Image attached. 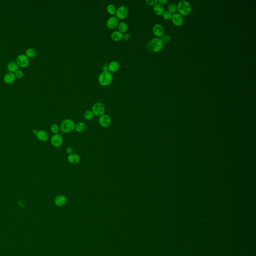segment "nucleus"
Wrapping results in <instances>:
<instances>
[{
	"label": "nucleus",
	"mask_w": 256,
	"mask_h": 256,
	"mask_svg": "<svg viewBox=\"0 0 256 256\" xmlns=\"http://www.w3.org/2000/svg\"><path fill=\"white\" fill-rule=\"evenodd\" d=\"M148 50L151 53H156L160 52L163 48V43L159 38L151 39L147 45Z\"/></svg>",
	"instance_id": "nucleus-1"
},
{
	"label": "nucleus",
	"mask_w": 256,
	"mask_h": 256,
	"mask_svg": "<svg viewBox=\"0 0 256 256\" xmlns=\"http://www.w3.org/2000/svg\"><path fill=\"white\" fill-rule=\"evenodd\" d=\"M113 77L111 73L108 72H102L98 77V82L103 87H107L112 82Z\"/></svg>",
	"instance_id": "nucleus-2"
},
{
	"label": "nucleus",
	"mask_w": 256,
	"mask_h": 256,
	"mask_svg": "<svg viewBox=\"0 0 256 256\" xmlns=\"http://www.w3.org/2000/svg\"><path fill=\"white\" fill-rule=\"evenodd\" d=\"M177 8L179 13L182 15H188L192 10V7L190 3L185 0L180 1L178 4Z\"/></svg>",
	"instance_id": "nucleus-3"
},
{
	"label": "nucleus",
	"mask_w": 256,
	"mask_h": 256,
	"mask_svg": "<svg viewBox=\"0 0 256 256\" xmlns=\"http://www.w3.org/2000/svg\"><path fill=\"white\" fill-rule=\"evenodd\" d=\"M75 126L76 125L73 120L68 119H65L61 123L60 129L63 133H70L74 131Z\"/></svg>",
	"instance_id": "nucleus-4"
},
{
	"label": "nucleus",
	"mask_w": 256,
	"mask_h": 256,
	"mask_svg": "<svg viewBox=\"0 0 256 256\" xmlns=\"http://www.w3.org/2000/svg\"><path fill=\"white\" fill-rule=\"evenodd\" d=\"M92 111L93 113L94 116H101L102 115L104 114L105 113V106L101 102L96 103L93 106Z\"/></svg>",
	"instance_id": "nucleus-5"
},
{
	"label": "nucleus",
	"mask_w": 256,
	"mask_h": 256,
	"mask_svg": "<svg viewBox=\"0 0 256 256\" xmlns=\"http://www.w3.org/2000/svg\"><path fill=\"white\" fill-rule=\"evenodd\" d=\"M19 67L22 68H26L29 65V59L25 54H20L17 56L16 61Z\"/></svg>",
	"instance_id": "nucleus-6"
},
{
	"label": "nucleus",
	"mask_w": 256,
	"mask_h": 256,
	"mask_svg": "<svg viewBox=\"0 0 256 256\" xmlns=\"http://www.w3.org/2000/svg\"><path fill=\"white\" fill-rule=\"evenodd\" d=\"M129 14V10L127 7L121 6L117 10L116 17L119 20H124L128 17Z\"/></svg>",
	"instance_id": "nucleus-7"
},
{
	"label": "nucleus",
	"mask_w": 256,
	"mask_h": 256,
	"mask_svg": "<svg viewBox=\"0 0 256 256\" xmlns=\"http://www.w3.org/2000/svg\"><path fill=\"white\" fill-rule=\"evenodd\" d=\"M112 122L111 118L109 115L103 114L100 117L99 119V123L102 128L109 127Z\"/></svg>",
	"instance_id": "nucleus-8"
},
{
	"label": "nucleus",
	"mask_w": 256,
	"mask_h": 256,
	"mask_svg": "<svg viewBox=\"0 0 256 256\" xmlns=\"http://www.w3.org/2000/svg\"><path fill=\"white\" fill-rule=\"evenodd\" d=\"M63 138L60 134H55L52 137L51 142L52 145L55 147H60L63 143Z\"/></svg>",
	"instance_id": "nucleus-9"
},
{
	"label": "nucleus",
	"mask_w": 256,
	"mask_h": 256,
	"mask_svg": "<svg viewBox=\"0 0 256 256\" xmlns=\"http://www.w3.org/2000/svg\"><path fill=\"white\" fill-rule=\"evenodd\" d=\"M119 24V19L117 17L112 16L108 19L106 25L109 29H114L118 27Z\"/></svg>",
	"instance_id": "nucleus-10"
},
{
	"label": "nucleus",
	"mask_w": 256,
	"mask_h": 256,
	"mask_svg": "<svg viewBox=\"0 0 256 256\" xmlns=\"http://www.w3.org/2000/svg\"><path fill=\"white\" fill-rule=\"evenodd\" d=\"M153 33L157 38L162 37L163 35H164V27L161 24H155L153 27Z\"/></svg>",
	"instance_id": "nucleus-11"
},
{
	"label": "nucleus",
	"mask_w": 256,
	"mask_h": 256,
	"mask_svg": "<svg viewBox=\"0 0 256 256\" xmlns=\"http://www.w3.org/2000/svg\"><path fill=\"white\" fill-rule=\"evenodd\" d=\"M171 19L173 24L177 26H181L184 21L182 15H181L180 13H175L172 15Z\"/></svg>",
	"instance_id": "nucleus-12"
},
{
	"label": "nucleus",
	"mask_w": 256,
	"mask_h": 256,
	"mask_svg": "<svg viewBox=\"0 0 256 256\" xmlns=\"http://www.w3.org/2000/svg\"><path fill=\"white\" fill-rule=\"evenodd\" d=\"M67 159L70 164L75 165V164H78L80 162V157L79 155H78L77 154L72 153L68 156Z\"/></svg>",
	"instance_id": "nucleus-13"
},
{
	"label": "nucleus",
	"mask_w": 256,
	"mask_h": 256,
	"mask_svg": "<svg viewBox=\"0 0 256 256\" xmlns=\"http://www.w3.org/2000/svg\"><path fill=\"white\" fill-rule=\"evenodd\" d=\"M66 197L63 195L57 196L54 201L56 205L58 207L63 206L66 203Z\"/></svg>",
	"instance_id": "nucleus-14"
},
{
	"label": "nucleus",
	"mask_w": 256,
	"mask_h": 256,
	"mask_svg": "<svg viewBox=\"0 0 256 256\" xmlns=\"http://www.w3.org/2000/svg\"><path fill=\"white\" fill-rule=\"evenodd\" d=\"M15 74L8 72L4 76V81L7 84H12L16 80Z\"/></svg>",
	"instance_id": "nucleus-15"
},
{
	"label": "nucleus",
	"mask_w": 256,
	"mask_h": 256,
	"mask_svg": "<svg viewBox=\"0 0 256 256\" xmlns=\"http://www.w3.org/2000/svg\"><path fill=\"white\" fill-rule=\"evenodd\" d=\"M19 67L16 62L11 61L8 64L7 68L9 72L15 74L19 70Z\"/></svg>",
	"instance_id": "nucleus-16"
},
{
	"label": "nucleus",
	"mask_w": 256,
	"mask_h": 256,
	"mask_svg": "<svg viewBox=\"0 0 256 256\" xmlns=\"http://www.w3.org/2000/svg\"><path fill=\"white\" fill-rule=\"evenodd\" d=\"M36 136L38 139L42 142H45L49 139V135L48 133L44 130H40L38 131L36 134Z\"/></svg>",
	"instance_id": "nucleus-17"
},
{
	"label": "nucleus",
	"mask_w": 256,
	"mask_h": 256,
	"mask_svg": "<svg viewBox=\"0 0 256 256\" xmlns=\"http://www.w3.org/2000/svg\"><path fill=\"white\" fill-rule=\"evenodd\" d=\"M123 34L121 33L119 31H115L111 34V38L113 41L114 42H120L123 39Z\"/></svg>",
	"instance_id": "nucleus-18"
},
{
	"label": "nucleus",
	"mask_w": 256,
	"mask_h": 256,
	"mask_svg": "<svg viewBox=\"0 0 256 256\" xmlns=\"http://www.w3.org/2000/svg\"><path fill=\"white\" fill-rule=\"evenodd\" d=\"M109 71L110 73H114L119 70L120 68V64L117 61H112L108 65Z\"/></svg>",
	"instance_id": "nucleus-19"
},
{
	"label": "nucleus",
	"mask_w": 256,
	"mask_h": 256,
	"mask_svg": "<svg viewBox=\"0 0 256 256\" xmlns=\"http://www.w3.org/2000/svg\"><path fill=\"white\" fill-rule=\"evenodd\" d=\"M37 51L34 48H29L26 50L25 55L29 59H33L37 55Z\"/></svg>",
	"instance_id": "nucleus-20"
},
{
	"label": "nucleus",
	"mask_w": 256,
	"mask_h": 256,
	"mask_svg": "<svg viewBox=\"0 0 256 256\" xmlns=\"http://www.w3.org/2000/svg\"><path fill=\"white\" fill-rule=\"evenodd\" d=\"M154 11L158 16L162 15L164 12V8L163 5L160 4H157L154 7Z\"/></svg>",
	"instance_id": "nucleus-21"
},
{
	"label": "nucleus",
	"mask_w": 256,
	"mask_h": 256,
	"mask_svg": "<svg viewBox=\"0 0 256 256\" xmlns=\"http://www.w3.org/2000/svg\"><path fill=\"white\" fill-rule=\"evenodd\" d=\"M86 129V125L83 122H79L76 124L75 130L78 133H82Z\"/></svg>",
	"instance_id": "nucleus-22"
},
{
	"label": "nucleus",
	"mask_w": 256,
	"mask_h": 256,
	"mask_svg": "<svg viewBox=\"0 0 256 256\" xmlns=\"http://www.w3.org/2000/svg\"><path fill=\"white\" fill-rule=\"evenodd\" d=\"M128 27L127 24H126L125 22H121L119 24L118 26V31L122 33H125L127 31Z\"/></svg>",
	"instance_id": "nucleus-23"
},
{
	"label": "nucleus",
	"mask_w": 256,
	"mask_h": 256,
	"mask_svg": "<svg viewBox=\"0 0 256 256\" xmlns=\"http://www.w3.org/2000/svg\"><path fill=\"white\" fill-rule=\"evenodd\" d=\"M116 7L113 4H109L107 7V11L109 14L111 15H114L116 14L117 11Z\"/></svg>",
	"instance_id": "nucleus-24"
},
{
	"label": "nucleus",
	"mask_w": 256,
	"mask_h": 256,
	"mask_svg": "<svg viewBox=\"0 0 256 256\" xmlns=\"http://www.w3.org/2000/svg\"><path fill=\"white\" fill-rule=\"evenodd\" d=\"M94 117V115L92 111L90 110H88L86 111L84 114V118L85 120H91L93 119Z\"/></svg>",
	"instance_id": "nucleus-25"
},
{
	"label": "nucleus",
	"mask_w": 256,
	"mask_h": 256,
	"mask_svg": "<svg viewBox=\"0 0 256 256\" xmlns=\"http://www.w3.org/2000/svg\"><path fill=\"white\" fill-rule=\"evenodd\" d=\"M168 11L171 12L172 14L175 13L177 11L178 8H177V5L176 4L173 3L169 4V5L168 7Z\"/></svg>",
	"instance_id": "nucleus-26"
},
{
	"label": "nucleus",
	"mask_w": 256,
	"mask_h": 256,
	"mask_svg": "<svg viewBox=\"0 0 256 256\" xmlns=\"http://www.w3.org/2000/svg\"><path fill=\"white\" fill-rule=\"evenodd\" d=\"M51 131L54 134H58L60 130V128L57 124H53L50 128Z\"/></svg>",
	"instance_id": "nucleus-27"
},
{
	"label": "nucleus",
	"mask_w": 256,
	"mask_h": 256,
	"mask_svg": "<svg viewBox=\"0 0 256 256\" xmlns=\"http://www.w3.org/2000/svg\"><path fill=\"white\" fill-rule=\"evenodd\" d=\"M161 40L163 43H167L169 42L170 41L171 37L169 35H168V34H164L161 37Z\"/></svg>",
	"instance_id": "nucleus-28"
},
{
	"label": "nucleus",
	"mask_w": 256,
	"mask_h": 256,
	"mask_svg": "<svg viewBox=\"0 0 256 256\" xmlns=\"http://www.w3.org/2000/svg\"><path fill=\"white\" fill-rule=\"evenodd\" d=\"M162 15L163 17L166 20H169L170 19H171L172 17V14L168 11L164 12Z\"/></svg>",
	"instance_id": "nucleus-29"
},
{
	"label": "nucleus",
	"mask_w": 256,
	"mask_h": 256,
	"mask_svg": "<svg viewBox=\"0 0 256 256\" xmlns=\"http://www.w3.org/2000/svg\"><path fill=\"white\" fill-rule=\"evenodd\" d=\"M145 2L149 6H155L156 4H158V0H146Z\"/></svg>",
	"instance_id": "nucleus-30"
},
{
	"label": "nucleus",
	"mask_w": 256,
	"mask_h": 256,
	"mask_svg": "<svg viewBox=\"0 0 256 256\" xmlns=\"http://www.w3.org/2000/svg\"><path fill=\"white\" fill-rule=\"evenodd\" d=\"M15 77H16V78H17V79H21V78H22L23 77L24 74H23V72L22 71L18 70L17 71V72L15 73Z\"/></svg>",
	"instance_id": "nucleus-31"
},
{
	"label": "nucleus",
	"mask_w": 256,
	"mask_h": 256,
	"mask_svg": "<svg viewBox=\"0 0 256 256\" xmlns=\"http://www.w3.org/2000/svg\"><path fill=\"white\" fill-rule=\"evenodd\" d=\"M130 38H131V36L129 33H125L123 34V39H124L125 40H129V39H130Z\"/></svg>",
	"instance_id": "nucleus-32"
},
{
	"label": "nucleus",
	"mask_w": 256,
	"mask_h": 256,
	"mask_svg": "<svg viewBox=\"0 0 256 256\" xmlns=\"http://www.w3.org/2000/svg\"><path fill=\"white\" fill-rule=\"evenodd\" d=\"M66 151L67 153L69 155V154L73 153V149L72 147H68L67 148Z\"/></svg>",
	"instance_id": "nucleus-33"
},
{
	"label": "nucleus",
	"mask_w": 256,
	"mask_h": 256,
	"mask_svg": "<svg viewBox=\"0 0 256 256\" xmlns=\"http://www.w3.org/2000/svg\"><path fill=\"white\" fill-rule=\"evenodd\" d=\"M158 2L160 3V4L163 5L166 4L168 2V1L167 0H159Z\"/></svg>",
	"instance_id": "nucleus-34"
},
{
	"label": "nucleus",
	"mask_w": 256,
	"mask_h": 256,
	"mask_svg": "<svg viewBox=\"0 0 256 256\" xmlns=\"http://www.w3.org/2000/svg\"><path fill=\"white\" fill-rule=\"evenodd\" d=\"M103 72H108L109 71V69H108V66H105L103 67Z\"/></svg>",
	"instance_id": "nucleus-35"
}]
</instances>
